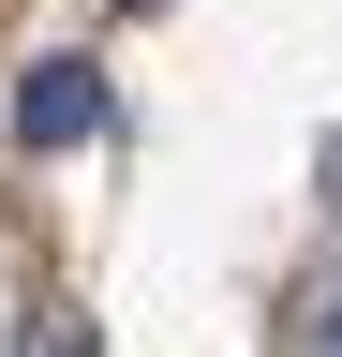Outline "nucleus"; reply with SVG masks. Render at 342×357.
Listing matches in <instances>:
<instances>
[{"instance_id": "f257e3e1", "label": "nucleus", "mask_w": 342, "mask_h": 357, "mask_svg": "<svg viewBox=\"0 0 342 357\" xmlns=\"http://www.w3.org/2000/svg\"><path fill=\"white\" fill-rule=\"evenodd\" d=\"M104 134V75L90 60H30L15 75V149H90Z\"/></svg>"}, {"instance_id": "f03ea898", "label": "nucleus", "mask_w": 342, "mask_h": 357, "mask_svg": "<svg viewBox=\"0 0 342 357\" xmlns=\"http://www.w3.org/2000/svg\"><path fill=\"white\" fill-rule=\"evenodd\" d=\"M15 357H90V312H75V298H45V312H30V342Z\"/></svg>"}, {"instance_id": "7ed1b4c3", "label": "nucleus", "mask_w": 342, "mask_h": 357, "mask_svg": "<svg viewBox=\"0 0 342 357\" xmlns=\"http://www.w3.org/2000/svg\"><path fill=\"white\" fill-rule=\"evenodd\" d=\"M313 357H342V283H327V298H313Z\"/></svg>"}, {"instance_id": "20e7f679", "label": "nucleus", "mask_w": 342, "mask_h": 357, "mask_svg": "<svg viewBox=\"0 0 342 357\" xmlns=\"http://www.w3.org/2000/svg\"><path fill=\"white\" fill-rule=\"evenodd\" d=\"M327 223H342V134H327Z\"/></svg>"}]
</instances>
